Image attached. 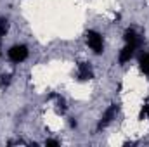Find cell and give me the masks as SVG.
<instances>
[{
	"instance_id": "cell-6",
	"label": "cell",
	"mask_w": 149,
	"mask_h": 147,
	"mask_svg": "<svg viewBox=\"0 0 149 147\" xmlns=\"http://www.w3.org/2000/svg\"><path fill=\"white\" fill-rule=\"evenodd\" d=\"M123 42L125 43H132V45H141V35L134 30V28H127L123 33Z\"/></svg>"
},
{
	"instance_id": "cell-3",
	"label": "cell",
	"mask_w": 149,
	"mask_h": 147,
	"mask_svg": "<svg viewBox=\"0 0 149 147\" xmlns=\"http://www.w3.org/2000/svg\"><path fill=\"white\" fill-rule=\"evenodd\" d=\"M118 106L116 104H111L108 109L104 111V114L101 116V119H99V128H106L108 125H111L113 119H116V116H118Z\"/></svg>"
},
{
	"instance_id": "cell-4",
	"label": "cell",
	"mask_w": 149,
	"mask_h": 147,
	"mask_svg": "<svg viewBox=\"0 0 149 147\" xmlns=\"http://www.w3.org/2000/svg\"><path fill=\"white\" fill-rule=\"evenodd\" d=\"M139 47L137 45H132V43H125L123 45V49L120 50V55H118V62L123 66V64H127V62H130V59L135 55V50H137Z\"/></svg>"
},
{
	"instance_id": "cell-9",
	"label": "cell",
	"mask_w": 149,
	"mask_h": 147,
	"mask_svg": "<svg viewBox=\"0 0 149 147\" xmlns=\"http://www.w3.org/2000/svg\"><path fill=\"white\" fill-rule=\"evenodd\" d=\"M7 31H9V21L0 17V37H5Z\"/></svg>"
},
{
	"instance_id": "cell-7",
	"label": "cell",
	"mask_w": 149,
	"mask_h": 147,
	"mask_svg": "<svg viewBox=\"0 0 149 147\" xmlns=\"http://www.w3.org/2000/svg\"><path fill=\"white\" fill-rule=\"evenodd\" d=\"M139 69L141 73L149 76V52H144L141 57H139Z\"/></svg>"
},
{
	"instance_id": "cell-5",
	"label": "cell",
	"mask_w": 149,
	"mask_h": 147,
	"mask_svg": "<svg viewBox=\"0 0 149 147\" xmlns=\"http://www.w3.org/2000/svg\"><path fill=\"white\" fill-rule=\"evenodd\" d=\"M76 76H78L80 81H88V80L94 78V71H92V68H90L87 62H80V64H78Z\"/></svg>"
},
{
	"instance_id": "cell-8",
	"label": "cell",
	"mask_w": 149,
	"mask_h": 147,
	"mask_svg": "<svg viewBox=\"0 0 149 147\" xmlns=\"http://www.w3.org/2000/svg\"><path fill=\"white\" fill-rule=\"evenodd\" d=\"M139 119L144 121V119H149V102H144L141 106V111H139Z\"/></svg>"
},
{
	"instance_id": "cell-1",
	"label": "cell",
	"mask_w": 149,
	"mask_h": 147,
	"mask_svg": "<svg viewBox=\"0 0 149 147\" xmlns=\"http://www.w3.org/2000/svg\"><path fill=\"white\" fill-rule=\"evenodd\" d=\"M85 42H87V47H88L95 55H99V54L104 52V38H102V35H101L99 31L88 30V31L85 33Z\"/></svg>"
},
{
	"instance_id": "cell-10",
	"label": "cell",
	"mask_w": 149,
	"mask_h": 147,
	"mask_svg": "<svg viewBox=\"0 0 149 147\" xmlns=\"http://www.w3.org/2000/svg\"><path fill=\"white\" fill-rule=\"evenodd\" d=\"M56 107H57V111H61V112H64V109H66V102L59 95H56Z\"/></svg>"
},
{
	"instance_id": "cell-11",
	"label": "cell",
	"mask_w": 149,
	"mask_h": 147,
	"mask_svg": "<svg viewBox=\"0 0 149 147\" xmlns=\"http://www.w3.org/2000/svg\"><path fill=\"white\" fill-rule=\"evenodd\" d=\"M45 146H59V142H57V140H52V139H50V140H45Z\"/></svg>"
},
{
	"instance_id": "cell-12",
	"label": "cell",
	"mask_w": 149,
	"mask_h": 147,
	"mask_svg": "<svg viewBox=\"0 0 149 147\" xmlns=\"http://www.w3.org/2000/svg\"><path fill=\"white\" fill-rule=\"evenodd\" d=\"M0 55H2V50H0Z\"/></svg>"
},
{
	"instance_id": "cell-2",
	"label": "cell",
	"mask_w": 149,
	"mask_h": 147,
	"mask_svg": "<svg viewBox=\"0 0 149 147\" xmlns=\"http://www.w3.org/2000/svg\"><path fill=\"white\" fill-rule=\"evenodd\" d=\"M28 55H30V50H28V47H26L24 43H16V45H12V47L7 50V57H9V61H10L12 64H21V62H24V61L28 59Z\"/></svg>"
}]
</instances>
